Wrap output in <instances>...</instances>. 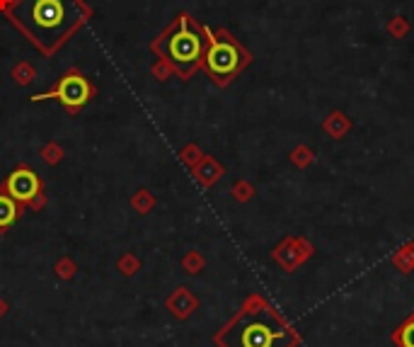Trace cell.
<instances>
[{
    "label": "cell",
    "mask_w": 414,
    "mask_h": 347,
    "mask_svg": "<svg viewBox=\"0 0 414 347\" xmlns=\"http://www.w3.org/2000/svg\"><path fill=\"white\" fill-rule=\"evenodd\" d=\"M8 18L36 49L51 56L85 25L90 8L83 0H13Z\"/></svg>",
    "instance_id": "cell-1"
},
{
    "label": "cell",
    "mask_w": 414,
    "mask_h": 347,
    "mask_svg": "<svg viewBox=\"0 0 414 347\" xmlns=\"http://www.w3.org/2000/svg\"><path fill=\"white\" fill-rule=\"evenodd\" d=\"M213 340L218 347H298L300 335L267 299L252 294Z\"/></svg>",
    "instance_id": "cell-2"
},
{
    "label": "cell",
    "mask_w": 414,
    "mask_h": 347,
    "mask_svg": "<svg viewBox=\"0 0 414 347\" xmlns=\"http://www.w3.org/2000/svg\"><path fill=\"white\" fill-rule=\"evenodd\" d=\"M206 44L208 39L203 34V27H199L189 15L182 13L160 34V39L153 41V51H158L163 56V61H168L172 71L182 80H189L192 73L203 63Z\"/></svg>",
    "instance_id": "cell-3"
},
{
    "label": "cell",
    "mask_w": 414,
    "mask_h": 347,
    "mask_svg": "<svg viewBox=\"0 0 414 347\" xmlns=\"http://www.w3.org/2000/svg\"><path fill=\"white\" fill-rule=\"evenodd\" d=\"M208 44L206 53H203V66H206L208 76L213 78V83L225 88L233 78H238L252 63V53L230 34L228 30H218L213 34L208 27H203Z\"/></svg>",
    "instance_id": "cell-4"
},
{
    "label": "cell",
    "mask_w": 414,
    "mask_h": 347,
    "mask_svg": "<svg viewBox=\"0 0 414 347\" xmlns=\"http://www.w3.org/2000/svg\"><path fill=\"white\" fill-rule=\"evenodd\" d=\"M95 95V88L83 73L71 71L66 73L56 85L49 90V93H41V95H32V103H44V100H58L66 110L78 112L80 107H85L90 103V98Z\"/></svg>",
    "instance_id": "cell-5"
},
{
    "label": "cell",
    "mask_w": 414,
    "mask_h": 347,
    "mask_svg": "<svg viewBox=\"0 0 414 347\" xmlns=\"http://www.w3.org/2000/svg\"><path fill=\"white\" fill-rule=\"evenodd\" d=\"M313 253H315V248L308 238L288 236V238H283L276 248H274L272 258H274V263L281 265L286 272H293V270H298L303 263H308V260L313 258Z\"/></svg>",
    "instance_id": "cell-6"
},
{
    "label": "cell",
    "mask_w": 414,
    "mask_h": 347,
    "mask_svg": "<svg viewBox=\"0 0 414 347\" xmlns=\"http://www.w3.org/2000/svg\"><path fill=\"white\" fill-rule=\"evenodd\" d=\"M3 192L13 197L18 204H32V202H34L36 197H39V192H41V180H39V175H36L34 170L18 168V170H13V173L8 175Z\"/></svg>",
    "instance_id": "cell-7"
},
{
    "label": "cell",
    "mask_w": 414,
    "mask_h": 347,
    "mask_svg": "<svg viewBox=\"0 0 414 347\" xmlns=\"http://www.w3.org/2000/svg\"><path fill=\"white\" fill-rule=\"evenodd\" d=\"M352 119H349V114L347 112H342V110H335V112H330V114L322 119V131L327 133L330 138H344L349 131H352Z\"/></svg>",
    "instance_id": "cell-8"
},
{
    "label": "cell",
    "mask_w": 414,
    "mask_h": 347,
    "mask_svg": "<svg viewBox=\"0 0 414 347\" xmlns=\"http://www.w3.org/2000/svg\"><path fill=\"white\" fill-rule=\"evenodd\" d=\"M223 173H225L223 165H220L218 160H213L211 156H203V158L194 165V175H196V180H199V183H201L203 187H211L213 183H218L220 175H223Z\"/></svg>",
    "instance_id": "cell-9"
},
{
    "label": "cell",
    "mask_w": 414,
    "mask_h": 347,
    "mask_svg": "<svg viewBox=\"0 0 414 347\" xmlns=\"http://www.w3.org/2000/svg\"><path fill=\"white\" fill-rule=\"evenodd\" d=\"M168 308H170L172 313H175L177 318H187V316H192V311L196 308V299L192 296L189 289L180 287V289H177L168 299Z\"/></svg>",
    "instance_id": "cell-10"
},
{
    "label": "cell",
    "mask_w": 414,
    "mask_h": 347,
    "mask_svg": "<svg viewBox=\"0 0 414 347\" xmlns=\"http://www.w3.org/2000/svg\"><path fill=\"white\" fill-rule=\"evenodd\" d=\"M18 202L13 199L10 195L0 192V231H8L15 221H18Z\"/></svg>",
    "instance_id": "cell-11"
},
{
    "label": "cell",
    "mask_w": 414,
    "mask_h": 347,
    "mask_svg": "<svg viewBox=\"0 0 414 347\" xmlns=\"http://www.w3.org/2000/svg\"><path fill=\"white\" fill-rule=\"evenodd\" d=\"M392 265H395L397 272H402V275H410L414 270V240H410V243H405L402 248L395 250Z\"/></svg>",
    "instance_id": "cell-12"
},
{
    "label": "cell",
    "mask_w": 414,
    "mask_h": 347,
    "mask_svg": "<svg viewBox=\"0 0 414 347\" xmlns=\"http://www.w3.org/2000/svg\"><path fill=\"white\" fill-rule=\"evenodd\" d=\"M392 343H395L397 347H414V313L395 328V333H392Z\"/></svg>",
    "instance_id": "cell-13"
},
{
    "label": "cell",
    "mask_w": 414,
    "mask_h": 347,
    "mask_svg": "<svg viewBox=\"0 0 414 347\" xmlns=\"http://www.w3.org/2000/svg\"><path fill=\"white\" fill-rule=\"evenodd\" d=\"M385 32H388L392 39H405V37L412 32V25L405 15H392V18L388 20V25H385Z\"/></svg>",
    "instance_id": "cell-14"
},
{
    "label": "cell",
    "mask_w": 414,
    "mask_h": 347,
    "mask_svg": "<svg viewBox=\"0 0 414 347\" xmlns=\"http://www.w3.org/2000/svg\"><path fill=\"white\" fill-rule=\"evenodd\" d=\"M288 158H291V163L295 165V168L305 170V168H310V165L315 163V151L310 146H305V143H300V146L293 148Z\"/></svg>",
    "instance_id": "cell-15"
},
{
    "label": "cell",
    "mask_w": 414,
    "mask_h": 347,
    "mask_svg": "<svg viewBox=\"0 0 414 347\" xmlns=\"http://www.w3.org/2000/svg\"><path fill=\"white\" fill-rule=\"evenodd\" d=\"M13 78L18 85H29L32 80H34V68H32L29 63H20V66L13 68Z\"/></svg>",
    "instance_id": "cell-16"
},
{
    "label": "cell",
    "mask_w": 414,
    "mask_h": 347,
    "mask_svg": "<svg viewBox=\"0 0 414 347\" xmlns=\"http://www.w3.org/2000/svg\"><path fill=\"white\" fill-rule=\"evenodd\" d=\"M153 197H150V192L148 190H138L136 192V197L131 199V204L136 207V211H141V214H148L150 211V207H153Z\"/></svg>",
    "instance_id": "cell-17"
},
{
    "label": "cell",
    "mask_w": 414,
    "mask_h": 347,
    "mask_svg": "<svg viewBox=\"0 0 414 347\" xmlns=\"http://www.w3.org/2000/svg\"><path fill=\"white\" fill-rule=\"evenodd\" d=\"M233 197L238 202H247V199H252L255 197V187H252L247 180H240V183H235L233 185Z\"/></svg>",
    "instance_id": "cell-18"
},
{
    "label": "cell",
    "mask_w": 414,
    "mask_h": 347,
    "mask_svg": "<svg viewBox=\"0 0 414 347\" xmlns=\"http://www.w3.org/2000/svg\"><path fill=\"white\" fill-rule=\"evenodd\" d=\"M182 265L187 267V272H189V275H196V272L203 267V258L196 253V250H192V253L187 255V258H185V263H182Z\"/></svg>",
    "instance_id": "cell-19"
},
{
    "label": "cell",
    "mask_w": 414,
    "mask_h": 347,
    "mask_svg": "<svg viewBox=\"0 0 414 347\" xmlns=\"http://www.w3.org/2000/svg\"><path fill=\"white\" fill-rule=\"evenodd\" d=\"M201 158H203V153L199 151L196 146H187L185 151H182V160H185L187 165H192V168H194V165H196Z\"/></svg>",
    "instance_id": "cell-20"
},
{
    "label": "cell",
    "mask_w": 414,
    "mask_h": 347,
    "mask_svg": "<svg viewBox=\"0 0 414 347\" xmlns=\"http://www.w3.org/2000/svg\"><path fill=\"white\" fill-rule=\"evenodd\" d=\"M41 153H44V160H46V163H49V165L58 163V160L63 158V151H61V148L56 146V143H49V146H46V148H44V151H41Z\"/></svg>",
    "instance_id": "cell-21"
},
{
    "label": "cell",
    "mask_w": 414,
    "mask_h": 347,
    "mask_svg": "<svg viewBox=\"0 0 414 347\" xmlns=\"http://www.w3.org/2000/svg\"><path fill=\"white\" fill-rule=\"evenodd\" d=\"M119 267L123 270V275H133V272L138 270V260L133 258V255H126V258H123L121 263H119Z\"/></svg>",
    "instance_id": "cell-22"
},
{
    "label": "cell",
    "mask_w": 414,
    "mask_h": 347,
    "mask_svg": "<svg viewBox=\"0 0 414 347\" xmlns=\"http://www.w3.org/2000/svg\"><path fill=\"white\" fill-rule=\"evenodd\" d=\"M56 275H61V277H66V280H68V277L73 275V263H71V260H63V263H58L56 265Z\"/></svg>",
    "instance_id": "cell-23"
},
{
    "label": "cell",
    "mask_w": 414,
    "mask_h": 347,
    "mask_svg": "<svg viewBox=\"0 0 414 347\" xmlns=\"http://www.w3.org/2000/svg\"><path fill=\"white\" fill-rule=\"evenodd\" d=\"M153 73H155V76H158L160 80H168V78H170V73H172V66H170L168 61H165V66H163V63H160V66H155V68H153Z\"/></svg>",
    "instance_id": "cell-24"
},
{
    "label": "cell",
    "mask_w": 414,
    "mask_h": 347,
    "mask_svg": "<svg viewBox=\"0 0 414 347\" xmlns=\"http://www.w3.org/2000/svg\"><path fill=\"white\" fill-rule=\"evenodd\" d=\"M5 311H8V306H5V303H3V301H0V316H3V313H5Z\"/></svg>",
    "instance_id": "cell-25"
}]
</instances>
